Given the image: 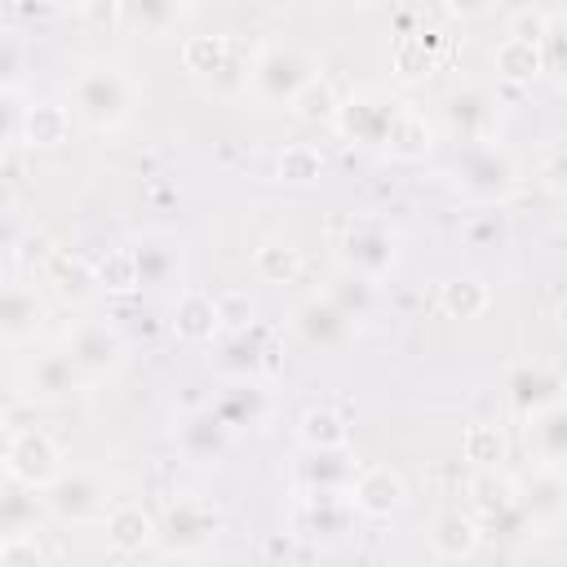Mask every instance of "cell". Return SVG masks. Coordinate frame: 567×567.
I'll return each mask as SVG.
<instances>
[{
	"mask_svg": "<svg viewBox=\"0 0 567 567\" xmlns=\"http://www.w3.org/2000/svg\"><path fill=\"white\" fill-rule=\"evenodd\" d=\"M563 368L549 363V359H523L505 372V399L518 416H532V412H545L554 403H563Z\"/></svg>",
	"mask_w": 567,
	"mask_h": 567,
	"instance_id": "cell-10",
	"label": "cell"
},
{
	"mask_svg": "<svg viewBox=\"0 0 567 567\" xmlns=\"http://www.w3.org/2000/svg\"><path fill=\"white\" fill-rule=\"evenodd\" d=\"M443 128L465 142V146H478V142H492L496 133V97L478 84H461L443 97Z\"/></svg>",
	"mask_w": 567,
	"mask_h": 567,
	"instance_id": "cell-12",
	"label": "cell"
},
{
	"mask_svg": "<svg viewBox=\"0 0 567 567\" xmlns=\"http://www.w3.org/2000/svg\"><path fill=\"white\" fill-rule=\"evenodd\" d=\"M137 106V84L120 62H89L71 80V115L97 133L120 128Z\"/></svg>",
	"mask_w": 567,
	"mask_h": 567,
	"instance_id": "cell-1",
	"label": "cell"
},
{
	"mask_svg": "<svg viewBox=\"0 0 567 567\" xmlns=\"http://www.w3.org/2000/svg\"><path fill=\"white\" fill-rule=\"evenodd\" d=\"M337 89L323 80V75H315L297 97H292V111L301 115V120H328L332 124V115H337Z\"/></svg>",
	"mask_w": 567,
	"mask_h": 567,
	"instance_id": "cell-42",
	"label": "cell"
},
{
	"mask_svg": "<svg viewBox=\"0 0 567 567\" xmlns=\"http://www.w3.org/2000/svg\"><path fill=\"white\" fill-rule=\"evenodd\" d=\"M40 514H44V501H40V492H31V487H18V483L0 492V532H4V536H22V532H35Z\"/></svg>",
	"mask_w": 567,
	"mask_h": 567,
	"instance_id": "cell-38",
	"label": "cell"
},
{
	"mask_svg": "<svg viewBox=\"0 0 567 567\" xmlns=\"http://www.w3.org/2000/svg\"><path fill=\"white\" fill-rule=\"evenodd\" d=\"M0 567H44V545L31 532L4 536L0 540Z\"/></svg>",
	"mask_w": 567,
	"mask_h": 567,
	"instance_id": "cell-47",
	"label": "cell"
},
{
	"mask_svg": "<svg viewBox=\"0 0 567 567\" xmlns=\"http://www.w3.org/2000/svg\"><path fill=\"white\" fill-rule=\"evenodd\" d=\"M350 518H354V509L341 492H297L292 514H288L292 532L301 540H319V545L341 540L350 532Z\"/></svg>",
	"mask_w": 567,
	"mask_h": 567,
	"instance_id": "cell-11",
	"label": "cell"
},
{
	"mask_svg": "<svg viewBox=\"0 0 567 567\" xmlns=\"http://www.w3.org/2000/svg\"><path fill=\"white\" fill-rule=\"evenodd\" d=\"M186 18V4H159V0H142V4H120V27H133L142 35H164L168 27H177Z\"/></svg>",
	"mask_w": 567,
	"mask_h": 567,
	"instance_id": "cell-40",
	"label": "cell"
},
{
	"mask_svg": "<svg viewBox=\"0 0 567 567\" xmlns=\"http://www.w3.org/2000/svg\"><path fill=\"white\" fill-rule=\"evenodd\" d=\"M168 332H173L182 346H213V341L221 337L213 292H204V288L177 292V301H173V310H168Z\"/></svg>",
	"mask_w": 567,
	"mask_h": 567,
	"instance_id": "cell-17",
	"label": "cell"
},
{
	"mask_svg": "<svg viewBox=\"0 0 567 567\" xmlns=\"http://www.w3.org/2000/svg\"><path fill=\"white\" fill-rule=\"evenodd\" d=\"M217 368L230 377V381H261L266 372V337L261 328L252 323L248 332H230L217 350Z\"/></svg>",
	"mask_w": 567,
	"mask_h": 567,
	"instance_id": "cell-25",
	"label": "cell"
},
{
	"mask_svg": "<svg viewBox=\"0 0 567 567\" xmlns=\"http://www.w3.org/2000/svg\"><path fill=\"white\" fill-rule=\"evenodd\" d=\"M22 111L27 102L18 97V89H0V151L22 142Z\"/></svg>",
	"mask_w": 567,
	"mask_h": 567,
	"instance_id": "cell-48",
	"label": "cell"
},
{
	"mask_svg": "<svg viewBox=\"0 0 567 567\" xmlns=\"http://www.w3.org/2000/svg\"><path fill=\"white\" fill-rule=\"evenodd\" d=\"M492 306V288L483 275H452L439 284V310L447 319H478Z\"/></svg>",
	"mask_w": 567,
	"mask_h": 567,
	"instance_id": "cell-29",
	"label": "cell"
},
{
	"mask_svg": "<svg viewBox=\"0 0 567 567\" xmlns=\"http://www.w3.org/2000/svg\"><path fill=\"white\" fill-rule=\"evenodd\" d=\"M399 106H403V97H394V93H385V89H354V93H346V97L337 102L332 124H337V133H341L346 142L368 146V151H381V142H385L390 120H394Z\"/></svg>",
	"mask_w": 567,
	"mask_h": 567,
	"instance_id": "cell-5",
	"label": "cell"
},
{
	"mask_svg": "<svg viewBox=\"0 0 567 567\" xmlns=\"http://www.w3.org/2000/svg\"><path fill=\"white\" fill-rule=\"evenodd\" d=\"M452 182H456V190L465 199H474L483 208H501L514 195V186H518V164L496 142L461 146V155L452 164Z\"/></svg>",
	"mask_w": 567,
	"mask_h": 567,
	"instance_id": "cell-3",
	"label": "cell"
},
{
	"mask_svg": "<svg viewBox=\"0 0 567 567\" xmlns=\"http://www.w3.org/2000/svg\"><path fill=\"white\" fill-rule=\"evenodd\" d=\"M31 394L35 399H44V403H62V399H71L75 390H84L89 381L80 377V368L66 359V350H53V354H40L35 363H31Z\"/></svg>",
	"mask_w": 567,
	"mask_h": 567,
	"instance_id": "cell-26",
	"label": "cell"
},
{
	"mask_svg": "<svg viewBox=\"0 0 567 567\" xmlns=\"http://www.w3.org/2000/svg\"><path fill=\"white\" fill-rule=\"evenodd\" d=\"M292 332H297L310 350L328 354V350H341V346L354 337V323H350L323 292H315V297H306V301L292 310Z\"/></svg>",
	"mask_w": 567,
	"mask_h": 567,
	"instance_id": "cell-15",
	"label": "cell"
},
{
	"mask_svg": "<svg viewBox=\"0 0 567 567\" xmlns=\"http://www.w3.org/2000/svg\"><path fill=\"white\" fill-rule=\"evenodd\" d=\"M213 301H217V328H221L226 337L252 328V301H248V292L230 288V292H221V297H213Z\"/></svg>",
	"mask_w": 567,
	"mask_h": 567,
	"instance_id": "cell-46",
	"label": "cell"
},
{
	"mask_svg": "<svg viewBox=\"0 0 567 567\" xmlns=\"http://www.w3.org/2000/svg\"><path fill=\"white\" fill-rule=\"evenodd\" d=\"M221 536V509H213L199 496L168 501L164 518H155V540H164L168 554H199Z\"/></svg>",
	"mask_w": 567,
	"mask_h": 567,
	"instance_id": "cell-7",
	"label": "cell"
},
{
	"mask_svg": "<svg viewBox=\"0 0 567 567\" xmlns=\"http://www.w3.org/2000/svg\"><path fill=\"white\" fill-rule=\"evenodd\" d=\"M44 514H53L58 523H102L106 509H111V492L97 474H84V470H62L44 492Z\"/></svg>",
	"mask_w": 567,
	"mask_h": 567,
	"instance_id": "cell-8",
	"label": "cell"
},
{
	"mask_svg": "<svg viewBox=\"0 0 567 567\" xmlns=\"http://www.w3.org/2000/svg\"><path fill=\"white\" fill-rule=\"evenodd\" d=\"M346 501L359 518H394L408 505V483L390 465H359L354 483L346 487Z\"/></svg>",
	"mask_w": 567,
	"mask_h": 567,
	"instance_id": "cell-13",
	"label": "cell"
},
{
	"mask_svg": "<svg viewBox=\"0 0 567 567\" xmlns=\"http://www.w3.org/2000/svg\"><path fill=\"white\" fill-rule=\"evenodd\" d=\"M434 151V124L425 120V111H416L412 102H403L390 120V133L381 142V155L399 159V164H421Z\"/></svg>",
	"mask_w": 567,
	"mask_h": 567,
	"instance_id": "cell-18",
	"label": "cell"
},
{
	"mask_svg": "<svg viewBox=\"0 0 567 567\" xmlns=\"http://www.w3.org/2000/svg\"><path fill=\"white\" fill-rule=\"evenodd\" d=\"M173 439H177V452H182L186 461H195V465H217V461L230 452V439H235V434L217 421L213 408H190V412L177 421Z\"/></svg>",
	"mask_w": 567,
	"mask_h": 567,
	"instance_id": "cell-16",
	"label": "cell"
},
{
	"mask_svg": "<svg viewBox=\"0 0 567 567\" xmlns=\"http://www.w3.org/2000/svg\"><path fill=\"white\" fill-rule=\"evenodd\" d=\"M133 261H137V284H142V288H155V284H168V279L177 275L182 252H177L173 239L151 235V239H142V244L133 248Z\"/></svg>",
	"mask_w": 567,
	"mask_h": 567,
	"instance_id": "cell-34",
	"label": "cell"
},
{
	"mask_svg": "<svg viewBox=\"0 0 567 567\" xmlns=\"http://www.w3.org/2000/svg\"><path fill=\"white\" fill-rule=\"evenodd\" d=\"M359 461L350 456V447L341 452H306V461L297 465V492H341L354 483Z\"/></svg>",
	"mask_w": 567,
	"mask_h": 567,
	"instance_id": "cell-20",
	"label": "cell"
},
{
	"mask_svg": "<svg viewBox=\"0 0 567 567\" xmlns=\"http://www.w3.org/2000/svg\"><path fill=\"white\" fill-rule=\"evenodd\" d=\"M53 279H58V292L66 301H84L89 292H97V279H93V266L80 261V257H62L53 266Z\"/></svg>",
	"mask_w": 567,
	"mask_h": 567,
	"instance_id": "cell-44",
	"label": "cell"
},
{
	"mask_svg": "<svg viewBox=\"0 0 567 567\" xmlns=\"http://www.w3.org/2000/svg\"><path fill=\"white\" fill-rule=\"evenodd\" d=\"M514 483H518L514 509L523 514L527 527H554V523L567 514V483H563V470L536 465L527 478H514Z\"/></svg>",
	"mask_w": 567,
	"mask_h": 567,
	"instance_id": "cell-14",
	"label": "cell"
},
{
	"mask_svg": "<svg viewBox=\"0 0 567 567\" xmlns=\"http://www.w3.org/2000/svg\"><path fill=\"white\" fill-rule=\"evenodd\" d=\"M66 359L80 368L84 381L111 377V372L124 363V337H120V328L106 323V319H80V323L66 332Z\"/></svg>",
	"mask_w": 567,
	"mask_h": 567,
	"instance_id": "cell-9",
	"label": "cell"
},
{
	"mask_svg": "<svg viewBox=\"0 0 567 567\" xmlns=\"http://www.w3.org/2000/svg\"><path fill=\"white\" fill-rule=\"evenodd\" d=\"M297 443L306 452H341V447H350V421L337 408L315 403L297 416Z\"/></svg>",
	"mask_w": 567,
	"mask_h": 567,
	"instance_id": "cell-27",
	"label": "cell"
},
{
	"mask_svg": "<svg viewBox=\"0 0 567 567\" xmlns=\"http://www.w3.org/2000/svg\"><path fill=\"white\" fill-rule=\"evenodd\" d=\"M80 13H84L89 22H106V27H120V4H115V0H106V4H80Z\"/></svg>",
	"mask_w": 567,
	"mask_h": 567,
	"instance_id": "cell-50",
	"label": "cell"
},
{
	"mask_svg": "<svg viewBox=\"0 0 567 567\" xmlns=\"http://www.w3.org/2000/svg\"><path fill=\"white\" fill-rule=\"evenodd\" d=\"M554 22H558V9L518 4V9H509V31H505V35H518V40H527V44H540Z\"/></svg>",
	"mask_w": 567,
	"mask_h": 567,
	"instance_id": "cell-43",
	"label": "cell"
},
{
	"mask_svg": "<svg viewBox=\"0 0 567 567\" xmlns=\"http://www.w3.org/2000/svg\"><path fill=\"white\" fill-rule=\"evenodd\" d=\"M18 403H22V399H18V394H13V390H9L4 381H0V425H4V421H9L13 412H18Z\"/></svg>",
	"mask_w": 567,
	"mask_h": 567,
	"instance_id": "cell-51",
	"label": "cell"
},
{
	"mask_svg": "<svg viewBox=\"0 0 567 567\" xmlns=\"http://www.w3.org/2000/svg\"><path fill=\"white\" fill-rule=\"evenodd\" d=\"M22 75V44L0 31V89H13Z\"/></svg>",
	"mask_w": 567,
	"mask_h": 567,
	"instance_id": "cell-49",
	"label": "cell"
},
{
	"mask_svg": "<svg viewBox=\"0 0 567 567\" xmlns=\"http://www.w3.org/2000/svg\"><path fill=\"white\" fill-rule=\"evenodd\" d=\"M399 266V230L381 217H359L337 235V270L381 284Z\"/></svg>",
	"mask_w": 567,
	"mask_h": 567,
	"instance_id": "cell-4",
	"label": "cell"
},
{
	"mask_svg": "<svg viewBox=\"0 0 567 567\" xmlns=\"http://www.w3.org/2000/svg\"><path fill=\"white\" fill-rule=\"evenodd\" d=\"M235 58V44L230 35H217V31H199V35H186L182 40V66L199 80H213L221 75V66Z\"/></svg>",
	"mask_w": 567,
	"mask_h": 567,
	"instance_id": "cell-31",
	"label": "cell"
},
{
	"mask_svg": "<svg viewBox=\"0 0 567 567\" xmlns=\"http://www.w3.org/2000/svg\"><path fill=\"white\" fill-rule=\"evenodd\" d=\"M252 266H257V275H261L266 284H288V279L301 270V257H297V248H288V244H279V239H266V244L252 252Z\"/></svg>",
	"mask_w": 567,
	"mask_h": 567,
	"instance_id": "cell-41",
	"label": "cell"
},
{
	"mask_svg": "<svg viewBox=\"0 0 567 567\" xmlns=\"http://www.w3.org/2000/svg\"><path fill=\"white\" fill-rule=\"evenodd\" d=\"M44 328V301L27 284H0V341L22 346Z\"/></svg>",
	"mask_w": 567,
	"mask_h": 567,
	"instance_id": "cell-19",
	"label": "cell"
},
{
	"mask_svg": "<svg viewBox=\"0 0 567 567\" xmlns=\"http://www.w3.org/2000/svg\"><path fill=\"white\" fill-rule=\"evenodd\" d=\"M62 447L53 443V434H44L40 425H18L9 430V452H4V474L18 487L44 492L58 474H62Z\"/></svg>",
	"mask_w": 567,
	"mask_h": 567,
	"instance_id": "cell-6",
	"label": "cell"
},
{
	"mask_svg": "<svg viewBox=\"0 0 567 567\" xmlns=\"http://www.w3.org/2000/svg\"><path fill=\"white\" fill-rule=\"evenodd\" d=\"M390 58H394V75L399 80H421L439 62V35L425 31V27H416V31H408V35L394 40V53Z\"/></svg>",
	"mask_w": 567,
	"mask_h": 567,
	"instance_id": "cell-32",
	"label": "cell"
},
{
	"mask_svg": "<svg viewBox=\"0 0 567 567\" xmlns=\"http://www.w3.org/2000/svg\"><path fill=\"white\" fill-rule=\"evenodd\" d=\"M93 279H97V292H115V297H128L137 292V261H133V248H106L97 261H93Z\"/></svg>",
	"mask_w": 567,
	"mask_h": 567,
	"instance_id": "cell-39",
	"label": "cell"
},
{
	"mask_svg": "<svg viewBox=\"0 0 567 567\" xmlns=\"http://www.w3.org/2000/svg\"><path fill=\"white\" fill-rule=\"evenodd\" d=\"M492 66L509 84H532L545 71V58H540V44H527L518 35H501L496 49H492Z\"/></svg>",
	"mask_w": 567,
	"mask_h": 567,
	"instance_id": "cell-30",
	"label": "cell"
},
{
	"mask_svg": "<svg viewBox=\"0 0 567 567\" xmlns=\"http://www.w3.org/2000/svg\"><path fill=\"white\" fill-rule=\"evenodd\" d=\"M483 545V523L465 509H443L434 523H430V549L447 563H461V558H474V549Z\"/></svg>",
	"mask_w": 567,
	"mask_h": 567,
	"instance_id": "cell-21",
	"label": "cell"
},
{
	"mask_svg": "<svg viewBox=\"0 0 567 567\" xmlns=\"http://www.w3.org/2000/svg\"><path fill=\"white\" fill-rule=\"evenodd\" d=\"M461 235H465L470 248H496V244H505L509 226H505V213H501V208H483V213H474V217L461 226Z\"/></svg>",
	"mask_w": 567,
	"mask_h": 567,
	"instance_id": "cell-45",
	"label": "cell"
},
{
	"mask_svg": "<svg viewBox=\"0 0 567 567\" xmlns=\"http://www.w3.org/2000/svg\"><path fill=\"white\" fill-rule=\"evenodd\" d=\"M461 452L474 470H501L509 443H505V430L496 421H470L465 434H461Z\"/></svg>",
	"mask_w": 567,
	"mask_h": 567,
	"instance_id": "cell-37",
	"label": "cell"
},
{
	"mask_svg": "<svg viewBox=\"0 0 567 567\" xmlns=\"http://www.w3.org/2000/svg\"><path fill=\"white\" fill-rule=\"evenodd\" d=\"M319 75V62L301 44H261L248 62V89L266 106H292V97Z\"/></svg>",
	"mask_w": 567,
	"mask_h": 567,
	"instance_id": "cell-2",
	"label": "cell"
},
{
	"mask_svg": "<svg viewBox=\"0 0 567 567\" xmlns=\"http://www.w3.org/2000/svg\"><path fill=\"white\" fill-rule=\"evenodd\" d=\"M323 297H328L350 323H363V319H372V310H377V284H368V279H359V275H346V270L332 275V284L323 288Z\"/></svg>",
	"mask_w": 567,
	"mask_h": 567,
	"instance_id": "cell-35",
	"label": "cell"
},
{
	"mask_svg": "<svg viewBox=\"0 0 567 567\" xmlns=\"http://www.w3.org/2000/svg\"><path fill=\"white\" fill-rule=\"evenodd\" d=\"M102 527H106V545H111L115 554H142V549L155 540V518H151V509H142V505H133V501L111 505L106 518H102Z\"/></svg>",
	"mask_w": 567,
	"mask_h": 567,
	"instance_id": "cell-23",
	"label": "cell"
},
{
	"mask_svg": "<svg viewBox=\"0 0 567 567\" xmlns=\"http://www.w3.org/2000/svg\"><path fill=\"white\" fill-rule=\"evenodd\" d=\"M470 496H474V514L496 523L501 514L514 509V496H518V483L505 474V470H478L474 483H470Z\"/></svg>",
	"mask_w": 567,
	"mask_h": 567,
	"instance_id": "cell-33",
	"label": "cell"
},
{
	"mask_svg": "<svg viewBox=\"0 0 567 567\" xmlns=\"http://www.w3.org/2000/svg\"><path fill=\"white\" fill-rule=\"evenodd\" d=\"M4 452H9V425H0V470H4Z\"/></svg>",
	"mask_w": 567,
	"mask_h": 567,
	"instance_id": "cell-52",
	"label": "cell"
},
{
	"mask_svg": "<svg viewBox=\"0 0 567 567\" xmlns=\"http://www.w3.org/2000/svg\"><path fill=\"white\" fill-rule=\"evenodd\" d=\"M527 447H532L536 465L563 470V456H567V408L563 403L527 416Z\"/></svg>",
	"mask_w": 567,
	"mask_h": 567,
	"instance_id": "cell-28",
	"label": "cell"
},
{
	"mask_svg": "<svg viewBox=\"0 0 567 567\" xmlns=\"http://www.w3.org/2000/svg\"><path fill=\"white\" fill-rule=\"evenodd\" d=\"M323 173H328V159H323V151L310 146V142H292V146H284V151L275 155V177H279L284 186H315Z\"/></svg>",
	"mask_w": 567,
	"mask_h": 567,
	"instance_id": "cell-36",
	"label": "cell"
},
{
	"mask_svg": "<svg viewBox=\"0 0 567 567\" xmlns=\"http://www.w3.org/2000/svg\"><path fill=\"white\" fill-rule=\"evenodd\" d=\"M208 408L217 412V421H221L230 434H235V430H248V425H261L266 412H270L261 381H230Z\"/></svg>",
	"mask_w": 567,
	"mask_h": 567,
	"instance_id": "cell-22",
	"label": "cell"
},
{
	"mask_svg": "<svg viewBox=\"0 0 567 567\" xmlns=\"http://www.w3.org/2000/svg\"><path fill=\"white\" fill-rule=\"evenodd\" d=\"M71 137V106L53 102V97H40V102H27L22 111V142L35 146V151H53Z\"/></svg>",
	"mask_w": 567,
	"mask_h": 567,
	"instance_id": "cell-24",
	"label": "cell"
}]
</instances>
